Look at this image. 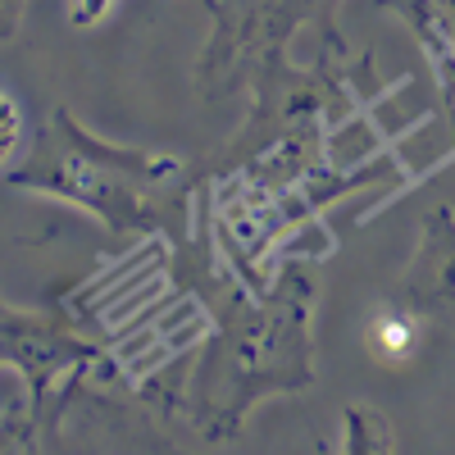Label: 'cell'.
Returning <instances> with one entry per match:
<instances>
[{
  "mask_svg": "<svg viewBox=\"0 0 455 455\" xmlns=\"http://www.w3.org/2000/svg\"><path fill=\"white\" fill-rule=\"evenodd\" d=\"M424 341H428V315L419 306H410L405 296L396 300V306H383L373 315V323H369V347H373V355L383 364L414 360L424 351Z\"/></svg>",
  "mask_w": 455,
  "mask_h": 455,
  "instance_id": "obj_5",
  "label": "cell"
},
{
  "mask_svg": "<svg viewBox=\"0 0 455 455\" xmlns=\"http://www.w3.org/2000/svg\"><path fill=\"white\" fill-rule=\"evenodd\" d=\"M178 278L214 315V337L196 355L192 378L173 396V410L196 442H228L246 424V410L264 396L300 392L315 383L310 306L315 259L287 255L269 287H251L223 264L214 242L187 233L173 242Z\"/></svg>",
  "mask_w": 455,
  "mask_h": 455,
  "instance_id": "obj_1",
  "label": "cell"
},
{
  "mask_svg": "<svg viewBox=\"0 0 455 455\" xmlns=\"http://www.w3.org/2000/svg\"><path fill=\"white\" fill-rule=\"evenodd\" d=\"M5 182L19 192L78 205L109 223L114 233H169L182 242L196 214L192 192L201 187V173L173 156L114 146L87 132L68 105H55L42 137L5 173Z\"/></svg>",
  "mask_w": 455,
  "mask_h": 455,
  "instance_id": "obj_2",
  "label": "cell"
},
{
  "mask_svg": "<svg viewBox=\"0 0 455 455\" xmlns=\"http://www.w3.org/2000/svg\"><path fill=\"white\" fill-rule=\"evenodd\" d=\"M109 10H114V0H68L73 28H92V23L105 19ZM19 14H23V0H5V10H0V32H5V36L19 32Z\"/></svg>",
  "mask_w": 455,
  "mask_h": 455,
  "instance_id": "obj_9",
  "label": "cell"
},
{
  "mask_svg": "<svg viewBox=\"0 0 455 455\" xmlns=\"http://www.w3.org/2000/svg\"><path fill=\"white\" fill-rule=\"evenodd\" d=\"M0 119H5V128H0V169H14L28 150H32V141H36V124H28V109H23V96L14 92V87H5L0 92Z\"/></svg>",
  "mask_w": 455,
  "mask_h": 455,
  "instance_id": "obj_7",
  "label": "cell"
},
{
  "mask_svg": "<svg viewBox=\"0 0 455 455\" xmlns=\"http://www.w3.org/2000/svg\"><path fill=\"white\" fill-rule=\"evenodd\" d=\"M405 300L419 306L428 319L455 310V214L451 205H437L424 219L419 251L405 274Z\"/></svg>",
  "mask_w": 455,
  "mask_h": 455,
  "instance_id": "obj_4",
  "label": "cell"
},
{
  "mask_svg": "<svg viewBox=\"0 0 455 455\" xmlns=\"http://www.w3.org/2000/svg\"><path fill=\"white\" fill-rule=\"evenodd\" d=\"M347 451H396L401 442H396V433H392V424L383 419L378 410H369V405H351L347 410Z\"/></svg>",
  "mask_w": 455,
  "mask_h": 455,
  "instance_id": "obj_8",
  "label": "cell"
},
{
  "mask_svg": "<svg viewBox=\"0 0 455 455\" xmlns=\"http://www.w3.org/2000/svg\"><path fill=\"white\" fill-rule=\"evenodd\" d=\"M378 5L410 28L424 60L455 55V0H378Z\"/></svg>",
  "mask_w": 455,
  "mask_h": 455,
  "instance_id": "obj_6",
  "label": "cell"
},
{
  "mask_svg": "<svg viewBox=\"0 0 455 455\" xmlns=\"http://www.w3.org/2000/svg\"><path fill=\"white\" fill-rule=\"evenodd\" d=\"M341 0H210L214 32L196 64V87L205 100H219L278 55H287L300 28L319 32V51H351L337 23Z\"/></svg>",
  "mask_w": 455,
  "mask_h": 455,
  "instance_id": "obj_3",
  "label": "cell"
}]
</instances>
